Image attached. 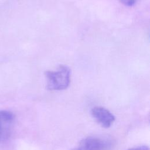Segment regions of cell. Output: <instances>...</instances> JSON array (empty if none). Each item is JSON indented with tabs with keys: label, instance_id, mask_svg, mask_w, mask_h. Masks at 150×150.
<instances>
[{
	"label": "cell",
	"instance_id": "1",
	"mask_svg": "<svg viewBox=\"0 0 150 150\" xmlns=\"http://www.w3.org/2000/svg\"><path fill=\"white\" fill-rule=\"evenodd\" d=\"M47 88L50 90H63L70 82V70L65 65H60L56 70L45 72Z\"/></svg>",
	"mask_w": 150,
	"mask_h": 150
},
{
	"label": "cell",
	"instance_id": "2",
	"mask_svg": "<svg viewBox=\"0 0 150 150\" xmlns=\"http://www.w3.org/2000/svg\"><path fill=\"white\" fill-rule=\"evenodd\" d=\"M111 140L97 137H88L83 139L79 145L71 150H110L112 147Z\"/></svg>",
	"mask_w": 150,
	"mask_h": 150
},
{
	"label": "cell",
	"instance_id": "3",
	"mask_svg": "<svg viewBox=\"0 0 150 150\" xmlns=\"http://www.w3.org/2000/svg\"><path fill=\"white\" fill-rule=\"evenodd\" d=\"M15 121L14 114L7 110H0V141L6 140L11 135Z\"/></svg>",
	"mask_w": 150,
	"mask_h": 150
},
{
	"label": "cell",
	"instance_id": "4",
	"mask_svg": "<svg viewBox=\"0 0 150 150\" xmlns=\"http://www.w3.org/2000/svg\"><path fill=\"white\" fill-rule=\"evenodd\" d=\"M91 112L96 121L104 128H109L115 121L114 115L104 107H94L92 108Z\"/></svg>",
	"mask_w": 150,
	"mask_h": 150
},
{
	"label": "cell",
	"instance_id": "5",
	"mask_svg": "<svg viewBox=\"0 0 150 150\" xmlns=\"http://www.w3.org/2000/svg\"><path fill=\"white\" fill-rule=\"evenodd\" d=\"M118 1L122 4H123L124 5L126 6H132L135 2V0H118Z\"/></svg>",
	"mask_w": 150,
	"mask_h": 150
},
{
	"label": "cell",
	"instance_id": "6",
	"mask_svg": "<svg viewBox=\"0 0 150 150\" xmlns=\"http://www.w3.org/2000/svg\"><path fill=\"white\" fill-rule=\"evenodd\" d=\"M127 150H149V148L146 146H140L135 148H130Z\"/></svg>",
	"mask_w": 150,
	"mask_h": 150
}]
</instances>
